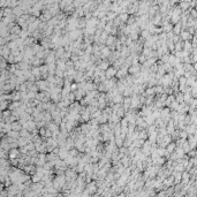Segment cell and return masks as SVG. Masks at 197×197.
I'll return each instance as SVG.
<instances>
[{
  "instance_id": "cell-16",
  "label": "cell",
  "mask_w": 197,
  "mask_h": 197,
  "mask_svg": "<svg viewBox=\"0 0 197 197\" xmlns=\"http://www.w3.org/2000/svg\"><path fill=\"white\" fill-rule=\"evenodd\" d=\"M114 143H115V146L119 149V147L124 146V139H122L120 136H117L115 137V139H114Z\"/></svg>"
},
{
  "instance_id": "cell-15",
  "label": "cell",
  "mask_w": 197,
  "mask_h": 197,
  "mask_svg": "<svg viewBox=\"0 0 197 197\" xmlns=\"http://www.w3.org/2000/svg\"><path fill=\"white\" fill-rule=\"evenodd\" d=\"M189 6H190V2H188V1H181L179 4V7L181 8V11L183 12V11H187V9L189 8Z\"/></svg>"
},
{
  "instance_id": "cell-30",
  "label": "cell",
  "mask_w": 197,
  "mask_h": 197,
  "mask_svg": "<svg viewBox=\"0 0 197 197\" xmlns=\"http://www.w3.org/2000/svg\"><path fill=\"white\" fill-rule=\"evenodd\" d=\"M188 172H189V174H190V176H191V175H196V174H197V167H196V166H193Z\"/></svg>"
},
{
  "instance_id": "cell-13",
  "label": "cell",
  "mask_w": 197,
  "mask_h": 197,
  "mask_svg": "<svg viewBox=\"0 0 197 197\" xmlns=\"http://www.w3.org/2000/svg\"><path fill=\"white\" fill-rule=\"evenodd\" d=\"M132 95H133V88H132V85H128V87L125 88L124 92H122V96L124 97H130Z\"/></svg>"
},
{
  "instance_id": "cell-24",
  "label": "cell",
  "mask_w": 197,
  "mask_h": 197,
  "mask_svg": "<svg viewBox=\"0 0 197 197\" xmlns=\"http://www.w3.org/2000/svg\"><path fill=\"white\" fill-rule=\"evenodd\" d=\"M19 153H20V151H18L16 149H13V150H11V152H9V157H11V159H14L19 156Z\"/></svg>"
},
{
  "instance_id": "cell-17",
  "label": "cell",
  "mask_w": 197,
  "mask_h": 197,
  "mask_svg": "<svg viewBox=\"0 0 197 197\" xmlns=\"http://www.w3.org/2000/svg\"><path fill=\"white\" fill-rule=\"evenodd\" d=\"M143 119H144V121H145V124H146V125H152V124L154 122V118L152 117V114H150V115H145Z\"/></svg>"
},
{
  "instance_id": "cell-28",
  "label": "cell",
  "mask_w": 197,
  "mask_h": 197,
  "mask_svg": "<svg viewBox=\"0 0 197 197\" xmlns=\"http://www.w3.org/2000/svg\"><path fill=\"white\" fill-rule=\"evenodd\" d=\"M77 89H78L77 83H76V82H72V83H70V91H72V92H75Z\"/></svg>"
},
{
  "instance_id": "cell-19",
  "label": "cell",
  "mask_w": 197,
  "mask_h": 197,
  "mask_svg": "<svg viewBox=\"0 0 197 197\" xmlns=\"http://www.w3.org/2000/svg\"><path fill=\"white\" fill-rule=\"evenodd\" d=\"M181 147H182V150H183L184 153H187V152L190 150V145H189V143H188V141H187V139H184V141H183V143H182Z\"/></svg>"
},
{
  "instance_id": "cell-1",
  "label": "cell",
  "mask_w": 197,
  "mask_h": 197,
  "mask_svg": "<svg viewBox=\"0 0 197 197\" xmlns=\"http://www.w3.org/2000/svg\"><path fill=\"white\" fill-rule=\"evenodd\" d=\"M36 85L38 87L39 91H48L50 90V87H48V82L44 78H40V80H37L36 81Z\"/></svg>"
},
{
  "instance_id": "cell-14",
  "label": "cell",
  "mask_w": 197,
  "mask_h": 197,
  "mask_svg": "<svg viewBox=\"0 0 197 197\" xmlns=\"http://www.w3.org/2000/svg\"><path fill=\"white\" fill-rule=\"evenodd\" d=\"M191 43H190V40H183V48L182 50H184V51H187V52H189L190 53L191 52Z\"/></svg>"
},
{
  "instance_id": "cell-11",
  "label": "cell",
  "mask_w": 197,
  "mask_h": 197,
  "mask_svg": "<svg viewBox=\"0 0 197 197\" xmlns=\"http://www.w3.org/2000/svg\"><path fill=\"white\" fill-rule=\"evenodd\" d=\"M122 99H124L122 93H118V95H115L112 98V102H113V104H120V103H122Z\"/></svg>"
},
{
  "instance_id": "cell-20",
  "label": "cell",
  "mask_w": 197,
  "mask_h": 197,
  "mask_svg": "<svg viewBox=\"0 0 197 197\" xmlns=\"http://www.w3.org/2000/svg\"><path fill=\"white\" fill-rule=\"evenodd\" d=\"M100 114H102V110L97 108V110H96L95 112H92V113L90 114V119H98Z\"/></svg>"
},
{
  "instance_id": "cell-31",
  "label": "cell",
  "mask_w": 197,
  "mask_h": 197,
  "mask_svg": "<svg viewBox=\"0 0 197 197\" xmlns=\"http://www.w3.org/2000/svg\"><path fill=\"white\" fill-rule=\"evenodd\" d=\"M67 98H68V99H69V102H70V103L75 102V93H74V92H70L69 95L67 96Z\"/></svg>"
},
{
  "instance_id": "cell-27",
  "label": "cell",
  "mask_w": 197,
  "mask_h": 197,
  "mask_svg": "<svg viewBox=\"0 0 197 197\" xmlns=\"http://www.w3.org/2000/svg\"><path fill=\"white\" fill-rule=\"evenodd\" d=\"M11 127H12V129H13V130H18V132L21 130V125H20L19 122H13Z\"/></svg>"
},
{
  "instance_id": "cell-7",
  "label": "cell",
  "mask_w": 197,
  "mask_h": 197,
  "mask_svg": "<svg viewBox=\"0 0 197 197\" xmlns=\"http://www.w3.org/2000/svg\"><path fill=\"white\" fill-rule=\"evenodd\" d=\"M175 147H176L175 142H174V141H171L168 144L166 145V146H165V151H166V152H168V153H172V152H174Z\"/></svg>"
},
{
  "instance_id": "cell-29",
  "label": "cell",
  "mask_w": 197,
  "mask_h": 197,
  "mask_svg": "<svg viewBox=\"0 0 197 197\" xmlns=\"http://www.w3.org/2000/svg\"><path fill=\"white\" fill-rule=\"evenodd\" d=\"M146 55H144V54H139V55H138V62L139 63H141V65H142V63H143V62H145V60H146Z\"/></svg>"
},
{
  "instance_id": "cell-4",
  "label": "cell",
  "mask_w": 197,
  "mask_h": 197,
  "mask_svg": "<svg viewBox=\"0 0 197 197\" xmlns=\"http://www.w3.org/2000/svg\"><path fill=\"white\" fill-rule=\"evenodd\" d=\"M193 36L194 35H191L188 30H181L180 31V34H179V37H180L181 40H191Z\"/></svg>"
},
{
  "instance_id": "cell-6",
  "label": "cell",
  "mask_w": 197,
  "mask_h": 197,
  "mask_svg": "<svg viewBox=\"0 0 197 197\" xmlns=\"http://www.w3.org/2000/svg\"><path fill=\"white\" fill-rule=\"evenodd\" d=\"M117 38H118L117 36L110 35V34H108L106 40H105V45H106V46H111V45H113V44H115V42H117Z\"/></svg>"
},
{
  "instance_id": "cell-22",
  "label": "cell",
  "mask_w": 197,
  "mask_h": 197,
  "mask_svg": "<svg viewBox=\"0 0 197 197\" xmlns=\"http://www.w3.org/2000/svg\"><path fill=\"white\" fill-rule=\"evenodd\" d=\"M174 97H175V100L179 103V104L180 103H183V93L182 92H180L179 91V92L174 93Z\"/></svg>"
},
{
  "instance_id": "cell-32",
  "label": "cell",
  "mask_w": 197,
  "mask_h": 197,
  "mask_svg": "<svg viewBox=\"0 0 197 197\" xmlns=\"http://www.w3.org/2000/svg\"><path fill=\"white\" fill-rule=\"evenodd\" d=\"M44 137H45V138H47V137H52V132H51L50 129H47V128H46V130H45V135H44Z\"/></svg>"
},
{
  "instance_id": "cell-10",
  "label": "cell",
  "mask_w": 197,
  "mask_h": 197,
  "mask_svg": "<svg viewBox=\"0 0 197 197\" xmlns=\"http://www.w3.org/2000/svg\"><path fill=\"white\" fill-rule=\"evenodd\" d=\"M72 92L70 91V85L69 87H66V85H63L62 88H61V92H60V95H61V97H67L69 93Z\"/></svg>"
},
{
  "instance_id": "cell-23",
  "label": "cell",
  "mask_w": 197,
  "mask_h": 197,
  "mask_svg": "<svg viewBox=\"0 0 197 197\" xmlns=\"http://www.w3.org/2000/svg\"><path fill=\"white\" fill-rule=\"evenodd\" d=\"M115 113H117V115H118V117L120 118V119L125 117V113H126V111L124 110V107H122V105H121V106H120L119 108H118L117 111H115Z\"/></svg>"
},
{
  "instance_id": "cell-25",
  "label": "cell",
  "mask_w": 197,
  "mask_h": 197,
  "mask_svg": "<svg viewBox=\"0 0 197 197\" xmlns=\"http://www.w3.org/2000/svg\"><path fill=\"white\" fill-rule=\"evenodd\" d=\"M183 69H184V72H191L194 68H193L191 63H183Z\"/></svg>"
},
{
  "instance_id": "cell-2",
  "label": "cell",
  "mask_w": 197,
  "mask_h": 197,
  "mask_svg": "<svg viewBox=\"0 0 197 197\" xmlns=\"http://www.w3.org/2000/svg\"><path fill=\"white\" fill-rule=\"evenodd\" d=\"M85 188L89 190L90 195H93V194L97 191V186H96V181L95 180H91L90 182H88L87 184H85Z\"/></svg>"
},
{
  "instance_id": "cell-9",
  "label": "cell",
  "mask_w": 197,
  "mask_h": 197,
  "mask_svg": "<svg viewBox=\"0 0 197 197\" xmlns=\"http://www.w3.org/2000/svg\"><path fill=\"white\" fill-rule=\"evenodd\" d=\"M191 99H193V97H191V95H190V91H187V92L183 93V103L184 104L189 105L191 102Z\"/></svg>"
},
{
  "instance_id": "cell-21",
  "label": "cell",
  "mask_w": 197,
  "mask_h": 197,
  "mask_svg": "<svg viewBox=\"0 0 197 197\" xmlns=\"http://www.w3.org/2000/svg\"><path fill=\"white\" fill-rule=\"evenodd\" d=\"M182 48H183V40H179L174 43V50L175 51H182Z\"/></svg>"
},
{
  "instance_id": "cell-33",
  "label": "cell",
  "mask_w": 197,
  "mask_h": 197,
  "mask_svg": "<svg viewBox=\"0 0 197 197\" xmlns=\"http://www.w3.org/2000/svg\"><path fill=\"white\" fill-rule=\"evenodd\" d=\"M172 40H173L174 43H176V42L181 40V39H180V37H179V35H173V37H172Z\"/></svg>"
},
{
  "instance_id": "cell-18",
  "label": "cell",
  "mask_w": 197,
  "mask_h": 197,
  "mask_svg": "<svg viewBox=\"0 0 197 197\" xmlns=\"http://www.w3.org/2000/svg\"><path fill=\"white\" fill-rule=\"evenodd\" d=\"M161 66H162V68H164L165 73H169V72H173V67H172V66L169 65L168 62H164V63H161Z\"/></svg>"
},
{
  "instance_id": "cell-3",
  "label": "cell",
  "mask_w": 197,
  "mask_h": 197,
  "mask_svg": "<svg viewBox=\"0 0 197 197\" xmlns=\"http://www.w3.org/2000/svg\"><path fill=\"white\" fill-rule=\"evenodd\" d=\"M117 68L113 67L112 65L110 66V67L107 68V69H105V77L106 78H112V77H115V73H117Z\"/></svg>"
},
{
  "instance_id": "cell-26",
  "label": "cell",
  "mask_w": 197,
  "mask_h": 197,
  "mask_svg": "<svg viewBox=\"0 0 197 197\" xmlns=\"http://www.w3.org/2000/svg\"><path fill=\"white\" fill-rule=\"evenodd\" d=\"M164 88V92L166 93V95H173V89H172V87L169 85V87H162Z\"/></svg>"
},
{
  "instance_id": "cell-12",
  "label": "cell",
  "mask_w": 197,
  "mask_h": 197,
  "mask_svg": "<svg viewBox=\"0 0 197 197\" xmlns=\"http://www.w3.org/2000/svg\"><path fill=\"white\" fill-rule=\"evenodd\" d=\"M54 52H55V58L60 59L63 55V53H65V48H63V46H59L56 50H54Z\"/></svg>"
},
{
  "instance_id": "cell-8",
  "label": "cell",
  "mask_w": 197,
  "mask_h": 197,
  "mask_svg": "<svg viewBox=\"0 0 197 197\" xmlns=\"http://www.w3.org/2000/svg\"><path fill=\"white\" fill-rule=\"evenodd\" d=\"M108 115L105 111H102V114L99 115V118H98V121H99V125L100 124H106L107 120H108Z\"/></svg>"
},
{
  "instance_id": "cell-5",
  "label": "cell",
  "mask_w": 197,
  "mask_h": 197,
  "mask_svg": "<svg viewBox=\"0 0 197 197\" xmlns=\"http://www.w3.org/2000/svg\"><path fill=\"white\" fill-rule=\"evenodd\" d=\"M111 66V63L108 62V60L106 59V60H100L99 62L97 63V67L99 68L100 70H105V69H107L108 67Z\"/></svg>"
}]
</instances>
